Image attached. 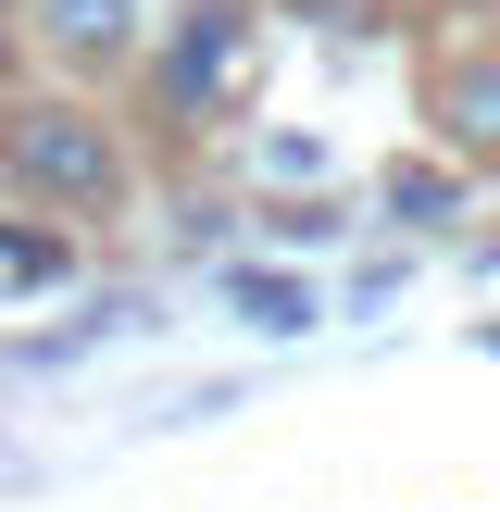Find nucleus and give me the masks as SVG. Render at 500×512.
<instances>
[{"label": "nucleus", "instance_id": "f257e3e1", "mask_svg": "<svg viewBox=\"0 0 500 512\" xmlns=\"http://www.w3.org/2000/svg\"><path fill=\"white\" fill-rule=\"evenodd\" d=\"M125 138H113V113H88L75 88H13L0 100V188L25 200L38 225H100V213H125Z\"/></svg>", "mask_w": 500, "mask_h": 512}, {"label": "nucleus", "instance_id": "f03ea898", "mask_svg": "<svg viewBox=\"0 0 500 512\" xmlns=\"http://www.w3.org/2000/svg\"><path fill=\"white\" fill-rule=\"evenodd\" d=\"M250 50H263V0H175V25L138 50V113L163 138H200V125L238 100Z\"/></svg>", "mask_w": 500, "mask_h": 512}, {"label": "nucleus", "instance_id": "7ed1b4c3", "mask_svg": "<svg viewBox=\"0 0 500 512\" xmlns=\"http://www.w3.org/2000/svg\"><path fill=\"white\" fill-rule=\"evenodd\" d=\"M13 25L38 38V63L63 88H100L150 50V0H13Z\"/></svg>", "mask_w": 500, "mask_h": 512}, {"label": "nucleus", "instance_id": "20e7f679", "mask_svg": "<svg viewBox=\"0 0 500 512\" xmlns=\"http://www.w3.org/2000/svg\"><path fill=\"white\" fill-rule=\"evenodd\" d=\"M425 125H438V150L463 175H500V38L425 63Z\"/></svg>", "mask_w": 500, "mask_h": 512}, {"label": "nucleus", "instance_id": "39448f33", "mask_svg": "<svg viewBox=\"0 0 500 512\" xmlns=\"http://www.w3.org/2000/svg\"><path fill=\"white\" fill-rule=\"evenodd\" d=\"M63 275H75L63 225H0V300H13V288H63Z\"/></svg>", "mask_w": 500, "mask_h": 512}, {"label": "nucleus", "instance_id": "423d86ee", "mask_svg": "<svg viewBox=\"0 0 500 512\" xmlns=\"http://www.w3.org/2000/svg\"><path fill=\"white\" fill-rule=\"evenodd\" d=\"M375 200H388L400 225H450V213H463V175H438V163H388V175H375Z\"/></svg>", "mask_w": 500, "mask_h": 512}, {"label": "nucleus", "instance_id": "0eeeda50", "mask_svg": "<svg viewBox=\"0 0 500 512\" xmlns=\"http://www.w3.org/2000/svg\"><path fill=\"white\" fill-rule=\"evenodd\" d=\"M238 313L263 325V338H300V325H313V288H300V275H238Z\"/></svg>", "mask_w": 500, "mask_h": 512}, {"label": "nucleus", "instance_id": "6e6552de", "mask_svg": "<svg viewBox=\"0 0 500 512\" xmlns=\"http://www.w3.org/2000/svg\"><path fill=\"white\" fill-rule=\"evenodd\" d=\"M463 13H488V0H463Z\"/></svg>", "mask_w": 500, "mask_h": 512}, {"label": "nucleus", "instance_id": "1a4fd4ad", "mask_svg": "<svg viewBox=\"0 0 500 512\" xmlns=\"http://www.w3.org/2000/svg\"><path fill=\"white\" fill-rule=\"evenodd\" d=\"M0 25H13V0H0Z\"/></svg>", "mask_w": 500, "mask_h": 512}]
</instances>
